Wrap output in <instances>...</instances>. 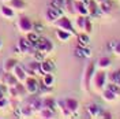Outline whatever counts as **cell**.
I'll return each mask as SVG.
<instances>
[{
  "label": "cell",
  "instance_id": "obj_1",
  "mask_svg": "<svg viewBox=\"0 0 120 119\" xmlns=\"http://www.w3.org/2000/svg\"><path fill=\"white\" fill-rule=\"evenodd\" d=\"M108 82V75L104 70L97 68V71H94L93 78H91V89H94L96 92H101L105 88Z\"/></svg>",
  "mask_w": 120,
  "mask_h": 119
},
{
  "label": "cell",
  "instance_id": "obj_2",
  "mask_svg": "<svg viewBox=\"0 0 120 119\" xmlns=\"http://www.w3.org/2000/svg\"><path fill=\"white\" fill-rule=\"evenodd\" d=\"M94 63L93 62H89L87 66L85 68V73H83V79H82V85L83 89L89 92L91 89V78H93V74H94Z\"/></svg>",
  "mask_w": 120,
  "mask_h": 119
},
{
  "label": "cell",
  "instance_id": "obj_3",
  "mask_svg": "<svg viewBox=\"0 0 120 119\" xmlns=\"http://www.w3.org/2000/svg\"><path fill=\"white\" fill-rule=\"evenodd\" d=\"M63 15H64V11L61 8H55L52 6H49V7L46 8V11H45V21L48 23H52L53 25Z\"/></svg>",
  "mask_w": 120,
  "mask_h": 119
},
{
  "label": "cell",
  "instance_id": "obj_4",
  "mask_svg": "<svg viewBox=\"0 0 120 119\" xmlns=\"http://www.w3.org/2000/svg\"><path fill=\"white\" fill-rule=\"evenodd\" d=\"M36 49H38V51H41V52H44L45 55H48V53H51L55 49V45H53V43L51 41V40H48V38L45 37H40V40H38L37 44L33 45Z\"/></svg>",
  "mask_w": 120,
  "mask_h": 119
},
{
  "label": "cell",
  "instance_id": "obj_5",
  "mask_svg": "<svg viewBox=\"0 0 120 119\" xmlns=\"http://www.w3.org/2000/svg\"><path fill=\"white\" fill-rule=\"evenodd\" d=\"M23 85H25V88H26L27 95H30V96L37 95L38 90H40V83H38L36 77H27V78L25 79V82H23Z\"/></svg>",
  "mask_w": 120,
  "mask_h": 119
},
{
  "label": "cell",
  "instance_id": "obj_6",
  "mask_svg": "<svg viewBox=\"0 0 120 119\" xmlns=\"http://www.w3.org/2000/svg\"><path fill=\"white\" fill-rule=\"evenodd\" d=\"M16 25H18L19 32L23 33V34H27L29 32H31V30L34 29V23L31 22L27 16H25V15H22V16H19V18H18Z\"/></svg>",
  "mask_w": 120,
  "mask_h": 119
},
{
  "label": "cell",
  "instance_id": "obj_7",
  "mask_svg": "<svg viewBox=\"0 0 120 119\" xmlns=\"http://www.w3.org/2000/svg\"><path fill=\"white\" fill-rule=\"evenodd\" d=\"M57 29H61V30H67V32H71V33H75V29H74V23L72 21L67 18V16H60L59 19L56 21V22L53 23Z\"/></svg>",
  "mask_w": 120,
  "mask_h": 119
},
{
  "label": "cell",
  "instance_id": "obj_8",
  "mask_svg": "<svg viewBox=\"0 0 120 119\" xmlns=\"http://www.w3.org/2000/svg\"><path fill=\"white\" fill-rule=\"evenodd\" d=\"M16 48L19 49V52L22 53V55H26V53H31V52H33V49H34L33 44H31V43H30V41H29V40H27L26 37H21V38H19Z\"/></svg>",
  "mask_w": 120,
  "mask_h": 119
},
{
  "label": "cell",
  "instance_id": "obj_9",
  "mask_svg": "<svg viewBox=\"0 0 120 119\" xmlns=\"http://www.w3.org/2000/svg\"><path fill=\"white\" fill-rule=\"evenodd\" d=\"M75 12L76 15H82V16H89V10H87V0L83 1H75Z\"/></svg>",
  "mask_w": 120,
  "mask_h": 119
},
{
  "label": "cell",
  "instance_id": "obj_10",
  "mask_svg": "<svg viewBox=\"0 0 120 119\" xmlns=\"http://www.w3.org/2000/svg\"><path fill=\"white\" fill-rule=\"evenodd\" d=\"M56 108L59 110L60 115H61L63 118H71V116H72V112L67 108V105L64 103V99H63V100H61V99H60V100H56Z\"/></svg>",
  "mask_w": 120,
  "mask_h": 119
},
{
  "label": "cell",
  "instance_id": "obj_11",
  "mask_svg": "<svg viewBox=\"0 0 120 119\" xmlns=\"http://www.w3.org/2000/svg\"><path fill=\"white\" fill-rule=\"evenodd\" d=\"M14 77L18 79V82H25V79L27 78V73H26V70H25V67L19 66V64H16V66L12 68V71H11Z\"/></svg>",
  "mask_w": 120,
  "mask_h": 119
},
{
  "label": "cell",
  "instance_id": "obj_12",
  "mask_svg": "<svg viewBox=\"0 0 120 119\" xmlns=\"http://www.w3.org/2000/svg\"><path fill=\"white\" fill-rule=\"evenodd\" d=\"M64 103H66L67 108L72 112V114L78 112V110H79V101H78L75 97H66V99H64Z\"/></svg>",
  "mask_w": 120,
  "mask_h": 119
},
{
  "label": "cell",
  "instance_id": "obj_13",
  "mask_svg": "<svg viewBox=\"0 0 120 119\" xmlns=\"http://www.w3.org/2000/svg\"><path fill=\"white\" fill-rule=\"evenodd\" d=\"M0 15L6 19H12V18H15V10L11 8L8 4H3L0 7Z\"/></svg>",
  "mask_w": 120,
  "mask_h": 119
},
{
  "label": "cell",
  "instance_id": "obj_14",
  "mask_svg": "<svg viewBox=\"0 0 120 119\" xmlns=\"http://www.w3.org/2000/svg\"><path fill=\"white\" fill-rule=\"evenodd\" d=\"M27 104L31 107V110L33 111H40L41 108H42V99L41 97H36L34 95H33V97H30L29 101H27Z\"/></svg>",
  "mask_w": 120,
  "mask_h": 119
},
{
  "label": "cell",
  "instance_id": "obj_15",
  "mask_svg": "<svg viewBox=\"0 0 120 119\" xmlns=\"http://www.w3.org/2000/svg\"><path fill=\"white\" fill-rule=\"evenodd\" d=\"M111 64H112V60H111L109 56H101V58L97 60L96 67L100 68V70H106L108 67H111Z\"/></svg>",
  "mask_w": 120,
  "mask_h": 119
},
{
  "label": "cell",
  "instance_id": "obj_16",
  "mask_svg": "<svg viewBox=\"0 0 120 119\" xmlns=\"http://www.w3.org/2000/svg\"><path fill=\"white\" fill-rule=\"evenodd\" d=\"M100 93H101V97L104 99L105 101H109V103H112V101H116V100L119 99V97H117V96H116V95H115V93L112 92V90L108 89V88H106V89L104 88V89L101 90Z\"/></svg>",
  "mask_w": 120,
  "mask_h": 119
},
{
  "label": "cell",
  "instance_id": "obj_17",
  "mask_svg": "<svg viewBox=\"0 0 120 119\" xmlns=\"http://www.w3.org/2000/svg\"><path fill=\"white\" fill-rule=\"evenodd\" d=\"M100 111H101V108L97 104H94V103H91V104H89L86 107V112H87V115L90 118H98Z\"/></svg>",
  "mask_w": 120,
  "mask_h": 119
},
{
  "label": "cell",
  "instance_id": "obj_18",
  "mask_svg": "<svg viewBox=\"0 0 120 119\" xmlns=\"http://www.w3.org/2000/svg\"><path fill=\"white\" fill-rule=\"evenodd\" d=\"M72 34H74V33L67 32V30H61V29L56 30V37H57V40H59V41H61V43H67L68 40L71 38V36H72Z\"/></svg>",
  "mask_w": 120,
  "mask_h": 119
},
{
  "label": "cell",
  "instance_id": "obj_19",
  "mask_svg": "<svg viewBox=\"0 0 120 119\" xmlns=\"http://www.w3.org/2000/svg\"><path fill=\"white\" fill-rule=\"evenodd\" d=\"M41 74H48V73H53V70H55V64H53L52 62H49V60H42L41 62Z\"/></svg>",
  "mask_w": 120,
  "mask_h": 119
},
{
  "label": "cell",
  "instance_id": "obj_20",
  "mask_svg": "<svg viewBox=\"0 0 120 119\" xmlns=\"http://www.w3.org/2000/svg\"><path fill=\"white\" fill-rule=\"evenodd\" d=\"M8 6L11 8H14L15 11H23L26 8V1L25 0H10Z\"/></svg>",
  "mask_w": 120,
  "mask_h": 119
},
{
  "label": "cell",
  "instance_id": "obj_21",
  "mask_svg": "<svg viewBox=\"0 0 120 119\" xmlns=\"http://www.w3.org/2000/svg\"><path fill=\"white\" fill-rule=\"evenodd\" d=\"M38 114H40V118H42V119H51V118H55L56 116L55 115V110L48 108V107H42L38 111Z\"/></svg>",
  "mask_w": 120,
  "mask_h": 119
},
{
  "label": "cell",
  "instance_id": "obj_22",
  "mask_svg": "<svg viewBox=\"0 0 120 119\" xmlns=\"http://www.w3.org/2000/svg\"><path fill=\"white\" fill-rule=\"evenodd\" d=\"M76 40H78V45H79V47H87L89 43H90L89 34H86V33H83V32H81L79 34H76Z\"/></svg>",
  "mask_w": 120,
  "mask_h": 119
},
{
  "label": "cell",
  "instance_id": "obj_23",
  "mask_svg": "<svg viewBox=\"0 0 120 119\" xmlns=\"http://www.w3.org/2000/svg\"><path fill=\"white\" fill-rule=\"evenodd\" d=\"M63 11L67 14L74 15L75 12V1L74 0H64V6H63Z\"/></svg>",
  "mask_w": 120,
  "mask_h": 119
},
{
  "label": "cell",
  "instance_id": "obj_24",
  "mask_svg": "<svg viewBox=\"0 0 120 119\" xmlns=\"http://www.w3.org/2000/svg\"><path fill=\"white\" fill-rule=\"evenodd\" d=\"M85 18H86V16H82V15H78V16L75 18V21L72 22V23H74V29H75V32H78V33H81V32H83Z\"/></svg>",
  "mask_w": 120,
  "mask_h": 119
},
{
  "label": "cell",
  "instance_id": "obj_25",
  "mask_svg": "<svg viewBox=\"0 0 120 119\" xmlns=\"http://www.w3.org/2000/svg\"><path fill=\"white\" fill-rule=\"evenodd\" d=\"M112 6H113V3L111 1V0H104V1H101V3L98 4V8H100L101 12H104V14H109L111 10H112Z\"/></svg>",
  "mask_w": 120,
  "mask_h": 119
},
{
  "label": "cell",
  "instance_id": "obj_26",
  "mask_svg": "<svg viewBox=\"0 0 120 119\" xmlns=\"http://www.w3.org/2000/svg\"><path fill=\"white\" fill-rule=\"evenodd\" d=\"M16 64H18L16 59H14V58H10V59H7L4 63H3V70H4L6 73H11V71H12V68H14Z\"/></svg>",
  "mask_w": 120,
  "mask_h": 119
},
{
  "label": "cell",
  "instance_id": "obj_27",
  "mask_svg": "<svg viewBox=\"0 0 120 119\" xmlns=\"http://www.w3.org/2000/svg\"><path fill=\"white\" fill-rule=\"evenodd\" d=\"M53 83H55V75H53V73L42 74V85H45V86H51V88H52Z\"/></svg>",
  "mask_w": 120,
  "mask_h": 119
},
{
  "label": "cell",
  "instance_id": "obj_28",
  "mask_svg": "<svg viewBox=\"0 0 120 119\" xmlns=\"http://www.w3.org/2000/svg\"><path fill=\"white\" fill-rule=\"evenodd\" d=\"M42 107H48V108L55 110V108H56V100L51 96H45L44 99H42Z\"/></svg>",
  "mask_w": 120,
  "mask_h": 119
},
{
  "label": "cell",
  "instance_id": "obj_29",
  "mask_svg": "<svg viewBox=\"0 0 120 119\" xmlns=\"http://www.w3.org/2000/svg\"><path fill=\"white\" fill-rule=\"evenodd\" d=\"M40 66H41V62H37V60H31L30 63H27V66L30 70L33 71V73H36V75L40 74L41 73V68H40Z\"/></svg>",
  "mask_w": 120,
  "mask_h": 119
},
{
  "label": "cell",
  "instance_id": "obj_30",
  "mask_svg": "<svg viewBox=\"0 0 120 119\" xmlns=\"http://www.w3.org/2000/svg\"><path fill=\"white\" fill-rule=\"evenodd\" d=\"M87 10H89L90 15L97 14V11L100 10V8H98V3L94 1V0H87Z\"/></svg>",
  "mask_w": 120,
  "mask_h": 119
},
{
  "label": "cell",
  "instance_id": "obj_31",
  "mask_svg": "<svg viewBox=\"0 0 120 119\" xmlns=\"http://www.w3.org/2000/svg\"><path fill=\"white\" fill-rule=\"evenodd\" d=\"M40 37H41V36H40V33L34 32V30L29 32V33H27V36H26V38H27V40H29V41H30V43H31L33 45H34V44H37V43H38V40H40Z\"/></svg>",
  "mask_w": 120,
  "mask_h": 119
},
{
  "label": "cell",
  "instance_id": "obj_32",
  "mask_svg": "<svg viewBox=\"0 0 120 119\" xmlns=\"http://www.w3.org/2000/svg\"><path fill=\"white\" fill-rule=\"evenodd\" d=\"M33 110H31V107L29 104H26L25 107L21 108V116L22 118H30V116H33Z\"/></svg>",
  "mask_w": 120,
  "mask_h": 119
},
{
  "label": "cell",
  "instance_id": "obj_33",
  "mask_svg": "<svg viewBox=\"0 0 120 119\" xmlns=\"http://www.w3.org/2000/svg\"><path fill=\"white\" fill-rule=\"evenodd\" d=\"M91 32H93V23H91L89 16H86L85 18V25H83V33L91 34Z\"/></svg>",
  "mask_w": 120,
  "mask_h": 119
},
{
  "label": "cell",
  "instance_id": "obj_34",
  "mask_svg": "<svg viewBox=\"0 0 120 119\" xmlns=\"http://www.w3.org/2000/svg\"><path fill=\"white\" fill-rule=\"evenodd\" d=\"M31 55H33V58H34V60H37V62H42V60H45V55L44 52H41V51H38V49H33V52H31Z\"/></svg>",
  "mask_w": 120,
  "mask_h": 119
},
{
  "label": "cell",
  "instance_id": "obj_35",
  "mask_svg": "<svg viewBox=\"0 0 120 119\" xmlns=\"http://www.w3.org/2000/svg\"><path fill=\"white\" fill-rule=\"evenodd\" d=\"M106 88H108V89H111L113 93H115V95H116V96L120 99V86L116 83V82H111V83H109Z\"/></svg>",
  "mask_w": 120,
  "mask_h": 119
},
{
  "label": "cell",
  "instance_id": "obj_36",
  "mask_svg": "<svg viewBox=\"0 0 120 119\" xmlns=\"http://www.w3.org/2000/svg\"><path fill=\"white\" fill-rule=\"evenodd\" d=\"M55 8H61L63 10V6H64V0H51V4Z\"/></svg>",
  "mask_w": 120,
  "mask_h": 119
},
{
  "label": "cell",
  "instance_id": "obj_37",
  "mask_svg": "<svg viewBox=\"0 0 120 119\" xmlns=\"http://www.w3.org/2000/svg\"><path fill=\"white\" fill-rule=\"evenodd\" d=\"M8 104H10V99H7V97H4V96L0 97V110L7 108Z\"/></svg>",
  "mask_w": 120,
  "mask_h": 119
},
{
  "label": "cell",
  "instance_id": "obj_38",
  "mask_svg": "<svg viewBox=\"0 0 120 119\" xmlns=\"http://www.w3.org/2000/svg\"><path fill=\"white\" fill-rule=\"evenodd\" d=\"M98 118L111 119V118H112V114H111L109 111H106V110H101V111H100V115H98Z\"/></svg>",
  "mask_w": 120,
  "mask_h": 119
},
{
  "label": "cell",
  "instance_id": "obj_39",
  "mask_svg": "<svg viewBox=\"0 0 120 119\" xmlns=\"http://www.w3.org/2000/svg\"><path fill=\"white\" fill-rule=\"evenodd\" d=\"M117 78H120V68L112 73V75H111V82H115Z\"/></svg>",
  "mask_w": 120,
  "mask_h": 119
},
{
  "label": "cell",
  "instance_id": "obj_40",
  "mask_svg": "<svg viewBox=\"0 0 120 119\" xmlns=\"http://www.w3.org/2000/svg\"><path fill=\"white\" fill-rule=\"evenodd\" d=\"M113 53L116 56H120V43H116V44L113 45Z\"/></svg>",
  "mask_w": 120,
  "mask_h": 119
},
{
  "label": "cell",
  "instance_id": "obj_41",
  "mask_svg": "<svg viewBox=\"0 0 120 119\" xmlns=\"http://www.w3.org/2000/svg\"><path fill=\"white\" fill-rule=\"evenodd\" d=\"M115 82H116V83H117V85H119V86H120V78H117V79H116V81H115Z\"/></svg>",
  "mask_w": 120,
  "mask_h": 119
},
{
  "label": "cell",
  "instance_id": "obj_42",
  "mask_svg": "<svg viewBox=\"0 0 120 119\" xmlns=\"http://www.w3.org/2000/svg\"><path fill=\"white\" fill-rule=\"evenodd\" d=\"M0 90H3V92H4V88H3V83H0Z\"/></svg>",
  "mask_w": 120,
  "mask_h": 119
},
{
  "label": "cell",
  "instance_id": "obj_43",
  "mask_svg": "<svg viewBox=\"0 0 120 119\" xmlns=\"http://www.w3.org/2000/svg\"><path fill=\"white\" fill-rule=\"evenodd\" d=\"M94 1H97L98 4H100V3H101V1H104V0H94Z\"/></svg>",
  "mask_w": 120,
  "mask_h": 119
},
{
  "label": "cell",
  "instance_id": "obj_44",
  "mask_svg": "<svg viewBox=\"0 0 120 119\" xmlns=\"http://www.w3.org/2000/svg\"><path fill=\"white\" fill-rule=\"evenodd\" d=\"M1 1H3V3H8V1H10V0H1Z\"/></svg>",
  "mask_w": 120,
  "mask_h": 119
},
{
  "label": "cell",
  "instance_id": "obj_45",
  "mask_svg": "<svg viewBox=\"0 0 120 119\" xmlns=\"http://www.w3.org/2000/svg\"><path fill=\"white\" fill-rule=\"evenodd\" d=\"M0 49H1V40H0Z\"/></svg>",
  "mask_w": 120,
  "mask_h": 119
},
{
  "label": "cell",
  "instance_id": "obj_46",
  "mask_svg": "<svg viewBox=\"0 0 120 119\" xmlns=\"http://www.w3.org/2000/svg\"><path fill=\"white\" fill-rule=\"evenodd\" d=\"M74 1H83V0H74Z\"/></svg>",
  "mask_w": 120,
  "mask_h": 119
}]
</instances>
